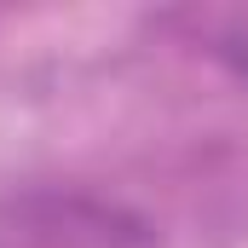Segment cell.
Wrapping results in <instances>:
<instances>
[{
	"label": "cell",
	"mask_w": 248,
	"mask_h": 248,
	"mask_svg": "<svg viewBox=\"0 0 248 248\" xmlns=\"http://www.w3.org/2000/svg\"><path fill=\"white\" fill-rule=\"evenodd\" d=\"M0 248H162V231L110 190L17 185L0 190Z\"/></svg>",
	"instance_id": "obj_1"
},
{
	"label": "cell",
	"mask_w": 248,
	"mask_h": 248,
	"mask_svg": "<svg viewBox=\"0 0 248 248\" xmlns=\"http://www.w3.org/2000/svg\"><path fill=\"white\" fill-rule=\"evenodd\" d=\"M202 52L219 63L237 87H248V6L208 12L202 17Z\"/></svg>",
	"instance_id": "obj_2"
}]
</instances>
